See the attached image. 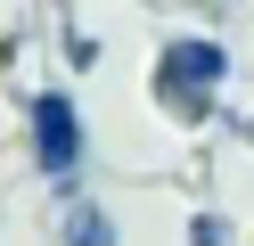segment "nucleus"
Listing matches in <instances>:
<instances>
[{"label": "nucleus", "mask_w": 254, "mask_h": 246, "mask_svg": "<svg viewBox=\"0 0 254 246\" xmlns=\"http://www.w3.org/2000/svg\"><path fill=\"white\" fill-rule=\"evenodd\" d=\"M221 74H230V49L205 41V33H189V41H172L164 58H156V90H164L181 115H205V107H213Z\"/></svg>", "instance_id": "nucleus-1"}, {"label": "nucleus", "mask_w": 254, "mask_h": 246, "mask_svg": "<svg viewBox=\"0 0 254 246\" xmlns=\"http://www.w3.org/2000/svg\"><path fill=\"white\" fill-rule=\"evenodd\" d=\"M25 123H33V164L50 172V189L74 197V172H82V115H74V98L66 90H33Z\"/></svg>", "instance_id": "nucleus-2"}, {"label": "nucleus", "mask_w": 254, "mask_h": 246, "mask_svg": "<svg viewBox=\"0 0 254 246\" xmlns=\"http://www.w3.org/2000/svg\"><path fill=\"white\" fill-rule=\"evenodd\" d=\"M66 246H115V222H107V205H82V197H66Z\"/></svg>", "instance_id": "nucleus-3"}, {"label": "nucleus", "mask_w": 254, "mask_h": 246, "mask_svg": "<svg viewBox=\"0 0 254 246\" xmlns=\"http://www.w3.org/2000/svg\"><path fill=\"white\" fill-rule=\"evenodd\" d=\"M189 246H230V230H221L213 213H197V222H189Z\"/></svg>", "instance_id": "nucleus-4"}, {"label": "nucleus", "mask_w": 254, "mask_h": 246, "mask_svg": "<svg viewBox=\"0 0 254 246\" xmlns=\"http://www.w3.org/2000/svg\"><path fill=\"white\" fill-rule=\"evenodd\" d=\"M246 140H254V115H246Z\"/></svg>", "instance_id": "nucleus-5"}]
</instances>
